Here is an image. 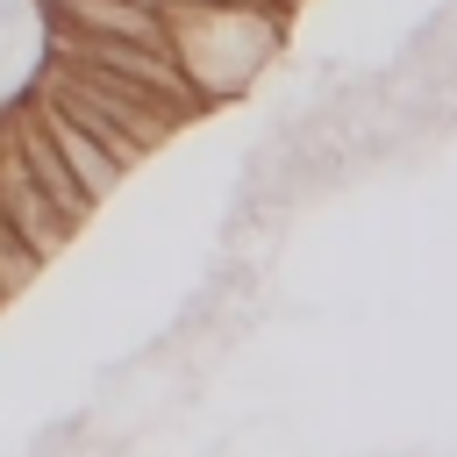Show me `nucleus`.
I'll list each match as a JSON object with an SVG mask.
<instances>
[{"label": "nucleus", "instance_id": "39448f33", "mask_svg": "<svg viewBox=\"0 0 457 457\" xmlns=\"http://www.w3.org/2000/svg\"><path fill=\"white\" fill-rule=\"evenodd\" d=\"M29 107H36V121H43V136L57 143V157H64V171L79 179V193H86V200L100 207V200H107V193L121 186V171H129V164H121V157H114V150H107L100 136H86V129H79L71 114H57V107H50L43 93H29Z\"/></svg>", "mask_w": 457, "mask_h": 457}, {"label": "nucleus", "instance_id": "7ed1b4c3", "mask_svg": "<svg viewBox=\"0 0 457 457\" xmlns=\"http://www.w3.org/2000/svg\"><path fill=\"white\" fill-rule=\"evenodd\" d=\"M0 129H7L14 157H21V171H29L36 186H43V200H50V207H57V214H64V221L79 228V221L93 214V200H86V193H79V179L64 171V157H57V143L43 136V121H36V107H29V93H21V100H14L7 114H0Z\"/></svg>", "mask_w": 457, "mask_h": 457}, {"label": "nucleus", "instance_id": "20e7f679", "mask_svg": "<svg viewBox=\"0 0 457 457\" xmlns=\"http://www.w3.org/2000/svg\"><path fill=\"white\" fill-rule=\"evenodd\" d=\"M0 221L36 250V257H50L64 236H71V221L43 200V186L21 171V157H14V143H7V129H0Z\"/></svg>", "mask_w": 457, "mask_h": 457}, {"label": "nucleus", "instance_id": "f257e3e1", "mask_svg": "<svg viewBox=\"0 0 457 457\" xmlns=\"http://www.w3.org/2000/svg\"><path fill=\"white\" fill-rule=\"evenodd\" d=\"M164 36L200 107L243 100L286 57V14L257 0H164Z\"/></svg>", "mask_w": 457, "mask_h": 457}, {"label": "nucleus", "instance_id": "f03ea898", "mask_svg": "<svg viewBox=\"0 0 457 457\" xmlns=\"http://www.w3.org/2000/svg\"><path fill=\"white\" fill-rule=\"evenodd\" d=\"M36 93H43L57 114H71L86 136H100L121 164H143V157L179 129V114H171L157 93H143V86H129V79H107V71H86V64H64V57H50V64L36 71Z\"/></svg>", "mask_w": 457, "mask_h": 457}, {"label": "nucleus", "instance_id": "423d86ee", "mask_svg": "<svg viewBox=\"0 0 457 457\" xmlns=\"http://www.w3.org/2000/svg\"><path fill=\"white\" fill-rule=\"evenodd\" d=\"M7 29H14V7H0V36H7Z\"/></svg>", "mask_w": 457, "mask_h": 457}]
</instances>
